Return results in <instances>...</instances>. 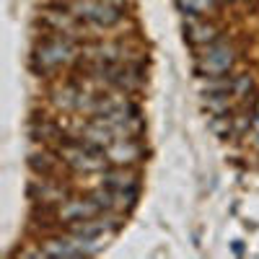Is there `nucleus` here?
<instances>
[{
	"mask_svg": "<svg viewBox=\"0 0 259 259\" xmlns=\"http://www.w3.org/2000/svg\"><path fill=\"white\" fill-rule=\"evenodd\" d=\"M80 52H83V47L78 45L75 36L47 31V36L36 41V47H34L31 68L36 75H52L60 68H65V65H73L80 57Z\"/></svg>",
	"mask_w": 259,
	"mask_h": 259,
	"instance_id": "nucleus-1",
	"label": "nucleus"
},
{
	"mask_svg": "<svg viewBox=\"0 0 259 259\" xmlns=\"http://www.w3.org/2000/svg\"><path fill=\"white\" fill-rule=\"evenodd\" d=\"M68 8L91 29H112L124 18V8H114L104 0H68Z\"/></svg>",
	"mask_w": 259,
	"mask_h": 259,
	"instance_id": "nucleus-2",
	"label": "nucleus"
},
{
	"mask_svg": "<svg viewBox=\"0 0 259 259\" xmlns=\"http://www.w3.org/2000/svg\"><path fill=\"white\" fill-rule=\"evenodd\" d=\"M26 194L31 202H41V205H55L60 207L65 200L70 197V189L62 179L55 177H34L26 187Z\"/></svg>",
	"mask_w": 259,
	"mask_h": 259,
	"instance_id": "nucleus-3",
	"label": "nucleus"
},
{
	"mask_svg": "<svg viewBox=\"0 0 259 259\" xmlns=\"http://www.w3.org/2000/svg\"><path fill=\"white\" fill-rule=\"evenodd\" d=\"M236 52L233 47L223 45V41H212L207 45V50L197 57V70L207 78V75H228V70L233 68Z\"/></svg>",
	"mask_w": 259,
	"mask_h": 259,
	"instance_id": "nucleus-4",
	"label": "nucleus"
},
{
	"mask_svg": "<svg viewBox=\"0 0 259 259\" xmlns=\"http://www.w3.org/2000/svg\"><path fill=\"white\" fill-rule=\"evenodd\" d=\"M104 156L109 166H138L145 156L143 138H117L112 145H106Z\"/></svg>",
	"mask_w": 259,
	"mask_h": 259,
	"instance_id": "nucleus-5",
	"label": "nucleus"
},
{
	"mask_svg": "<svg viewBox=\"0 0 259 259\" xmlns=\"http://www.w3.org/2000/svg\"><path fill=\"white\" fill-rule=\"evenodd\" d=\"M99 212H104L99 205H96V200L91 197V194H83V197H70L65 200L62 205H60V210H57V218H60V223H75V221H85V218H94V215H99Z\"/></svg>",
	"mask_w": 259,
	"mask_h": 259,
	"instance_id": "nucleus-6",
	"label": "nucleus"
},
{
	"mask_svg": "<svg viewBox=\"0 0 259 259\" xmlns=\"http://www.w3.org/2000/svg\"><path fill=\"white\" fill-rule=\"evenodd\" d=\"M29 168L34 171V177H55V179H60L62 168H65V161L60 158V153L55 148L41 145L39 150L29 153Z\"/></svg>",
	"mask_w": 259,
	"mask_h": 259,
	"instance_id": "nucleus-7",
	"label": "nucleus"
},
{
	"mask_svg": "<svg viewBox=\"0 0 259 259\" xmlns=\"http://www.w3.org/2000/svg\"><path fill=\"white\" fill-rule=\"evenodd\" d=\"M99 184L109 189H140V174L135 166H106L99 174Z\"/></svg>",
	"mask_w": 259,
	"mask_h": 259,
	"instance_id": "nucleus-8",
	"label": "nucleus"
},
{
	"mask_svg": "<svg viewBox=\"0 0 259 259\" xmlns=\"http://www.w3.org/2000/svg\"><path fill=\"white\" fill-rule=\"evenodd\" d=\"M218 34H221V29L215 26L212 21L200 18V16L189 18L187 24H184V36H187L189 45H194V47H207V45H212V41L218 39Z\"/></svg>",
	"mask_w": 259,
	"mask_h": 259,
	"instance_id": "nucleus-9",
	"label": "nucleus"
},
{
	"mask_svg": "<svg viewBox=\"0 0 259 259\" xmlns=\"http://www.w3.org/2000/svg\"><path fill=\"white\" fill-rule=\"evenodd\" d=\"M231 101H233L231 91H210V94H205V109L210 112V117L212 114H228Z\"/></svg>",
	"mask_w": 259,
	"mask_h": 259,
	"instance_id": "nucleus-10",
	"label": "nucleus"
},
{
	"mask_svg": "<svg viewBox=\"0 0 259 259\" xmlns=\"http://www.w3.org/2000/svg\"><path fill=\"white\" fill-rule=\"evenodd\" d=\"M177 6L184 16L194 18V16H202L212 8V0H177Z\"/></svg>",
	"mask_w": 259,
	"mask_h": 259,
	"instance_id": "nucleus-11",
	"label": "nucleus"
},
{
	"mask_svg": "<svg viewBox=\"0 0 259 259\" xmlns=\"http://www.w3.org/2000/svg\"><path fill=\"white\" fill-rule=\"evenodd\" d=\"M251 89H254L251 75H239V78H233V89H231V94H233V99H246Z\"/></svg>",
	"mask_w": 259,
	"mask_h": 259,
	"instance_id": "nucleus-12",
	"label": "nucleus"
},
{
	"mask_svg": "<svg viewBox=\"0 0 259 259\" xmlns=\"http://www.w3.org/2000/svg\"><path fill=\"white\" fill-rule=\"evenodd\" d=\"M228 3H233V0H228Z\"/></svg>",
	"mask_w": 259,
	"mask_h": 259,
	"instance_id": "nucleus-13",
	"label": "nucleus"
}]
</instances>
